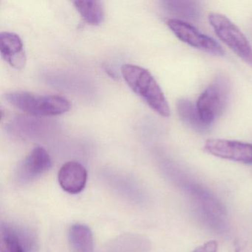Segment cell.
Segmentation results:
<instances>
[{
    "instance_id": "obj_14",
    "label": "cell",
    "mask_w": 252,
    "mask_h": 252,
    "mask_svg": "<svg viewBox=\"0 0 252 252\" xmlns=\"http://www.w3.org/2000/svg\"><path fill=\"white\" fill-rule=\"evenodd\" d=\"M166 3L169 4V8H172V9L175 8V10L180 14L182 13L187 16H189V14L192 15L193 12H191V9H195L193 5V2H184V5H182L181 2H167Z\"/></svg>"
},
{
    "instance_id": "obj_4",
    "label": "cell",
    "mask_w": 252,
    "mask_h": 252,
    "mask_svg": "<svg viewBox=\"0 0 252 252\" xmlns=\"http://www.w3.org/2000/svg\"><path fill=\"white\" fill-rule=\"evenodd\" d=\"M228 89L225 79H218L199 96L196 107L202 122L208 126H212L223 111L228 98Z\"/></svg>"
},
{
    "instance_id": "obj_2",
    "label": "cell",
    "mask_w": 252,
    "mask_h": 252,
    "mask_svg": "<svg viewBox=\"0 0 252 252\" xmlns=\"http://www.w3.org/2000/svg\"><path fill=\"white\" fill-rule=\"evenodd\" d=\"M11 105L34 116H55L70 110V101L61 95H39L26 91H14L5 95Z\"/></svg>"
},
{
    "instance_id": "obj_9",
    "label": "cell",
    "mask_w": 252,
    "mask_h": 252,
    "mask_svg": "<svg viewBox=\"0 0 252 252\" xmlns=\"http://www.w3.org/2000/svg\"><path fill=\"white\" fill-rule=\"evenodd\" d=\"M0 52L2 58L14 68L20 70L26 64V55L23 41L12 32L0 33Z\"/></svg>"
},
{
    "instance_id": "obj_1",
    "label": "cell",
    "mask_w": 252,
    "mask_h": 252,
    "mask_svg": "<svg viewBox=\"0 0 252 252\" xmlns=\"http://www.w3.org/2000/svg\"><path fill=\"white\" fill-rule=\"evenodd\" d=\"M122 74L128 86L158 114L169 117L170 107L158 83L149 70L135 64H125Z\"/></svg>"
},
{
    "instance_id": "obj_15",
    "label": "cell",
    "mask_w": 252,
    "mask_h": 252,
    "mask_svg": "<svg viewBox=\"0 0 252 252\" xmlns=\"http://www.w3.org/2000/svg\"><path fill=\"white\" fill-rule=\"evenodd\" d=\"M192 252H218V243L215 240H209L196 248Z\"/></svg>"
},
{
    "instance_id": "obj_7",
    "label": "cell",
    "mask_w": 252,
    "mask_h": 252,
    "mask_svg": "<svg viewBox=\"0 0 252 252\" xmlns=\"http://www.w3.org/2000/svg\"><path fill=\"white\" fill-rule=\"evenodd\" d=\"M52 166L51 156L43 147H35L23 160L17 169L19 181L27 183L48 172Z\"/></svg>"
},
{
    "instance_id": "obj_11",
    "label": "cell",
    "mask_w": 252,
    "mask_h": 252,
    "mask_svg": "<svg viewBox=\"0 0 252 252\" xmlns=\"http://www.w3.org/2000/svg\"><path fill=\"white\" fill-rule=\"evenodd\" d=\"M68 239L73 252H94V235L88 225L80 223L72 225Z\"/></svg>"
},
{
    "instance_id": "obj_8",
    "label": "cell",
    "mask_w": 252,
    "mask_h": 252,
    "mask_svg": "<svg viewBox=\"0 0 252 252\" xmlns=\"http://www.w3.org/2000/svg\"><path fill=\"white\" fill-rule=\"evenodd\" d=\"M58 180L62 189L66 192L79 194L86 186L88 172L79 162L68 161L59 171Z\"/></svg>"
},
{
    "instance_id": "obj_13",
    "label": "cell",
    "mask_w": 252,
    "mask_h": 252,
    "mask_svg": "<svg viewBox=\"0 0 252 252\" xmlns=\"http://www.w3.org/2000/svg\"><path fill=\"white\" fill-rule=\"evenodd\" d=\"M75 8L82 18L88 24L98 26L104 20V8L102 2L97 0H76Z\"/></svg>"
},
{
    "instance_id": "obj_3",
    "label": "cell",
    "mask_w": 252,
    "mask_h": 252,
    "mask_svg": "<svg viewBox=\"0 0 252 252\" xmlns=\"http://www.w3.org/2000/svg\"><path fill=\"white\" fill-rule=\"evenodd\" d=\"M209 21L218 38L243 62L252 67V46L240 29L219 13H211Z\"/></svg>"
},
{
    "instance_id": "obj_6",
    "label": "cell",
    "mask_w": 252,
    "mask_h": 252,
    "mask_svg": "<svg viewBox=\"0 0 252 252\" xmlns=\"http://www.w3.org/2000/svg\"><path fill=\"white\" fill-rule=\"evenodd\" d=\"M208 154L220 158L252 164V144L231 140L210 138L203 146Z\"/></svg>"
},
{
    "instance_id": "obj_12",
    "label": "cell",
    "mask_w": 252,
    "mask_h": 252,
    "mask_svg": "<svg viewBox=\"0 0 252 252\" xmlns=\"http://www.w3.org/2000/svg\"><path fill=\"white\" fill-rule=\"evenodd\" d=\"M177 110L180 119L194 131L205 132L210 129L211 126L202 122L196 106L189 100L185 98L178 100L177 102Z\"/></svg>"
},
{
    "instance_id": "obj_5",
    "label": "cell",
    "mask_w": 252,
    "mask_h": 252,
    "mask_svg": "<svg viewBox=\"0 0 252 252\" xmlns=\"http://www.w3.org/2000/svg\"><path fill=\"white\" fill-rule=\"evenodd\" d=\"M166 24L172 33L184 43L216 57L225 55V50L218 42L200 33L189 23L178 19H169Z\"/></svg>"
},
{
    "instance_id": "obj_10",
    "label": "cell",
    "mask_w": 252,
    "mask_h": 252,
    "mask_svg": "<svg viewBox=\"0 0 252 252\" xmlns=\"http://www.w3.org/2000/svg\"><path fill=\"white\" fill-rule=\"evenodd\" d=\"M32 241L27 234L8 224H2L0 231L1 252H27Z\"/></svg>"
}]
</instances>
